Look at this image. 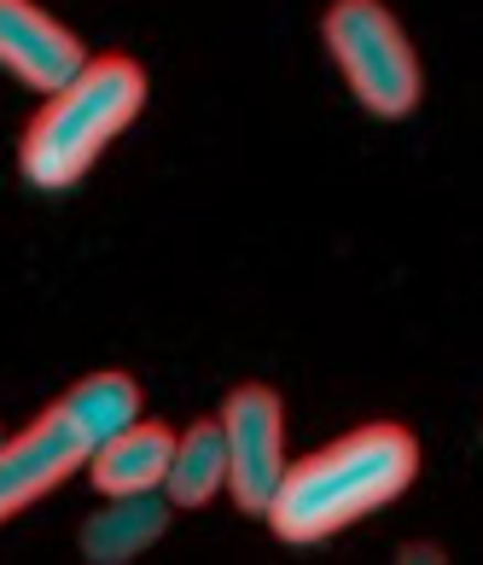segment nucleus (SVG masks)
<instances>
[{
  "mask_svg": "<svg viewBox=\"0 0 483 565\" xmlns=\"http://www.w3.org/2000/svg\"><path fill=\"white\" fill-rule=\"evenodd\" d=\"M88 65V47L35 0H0V71H12L24 88L53 94Z\"/></svg>",
  "mask_w": 483,
  "mask_h": 565,
  "instance_id": "obj_6",
  "label": "nucleus"
},
{
  "mask_svg": "<svg viewBox=\"0 0 483 565\" xmlns=\"http://www.w3.org/2000/svg\"><path fill=\"white\" fill-rule=\"evenodd\" d=\"M170 531V495L163 490H135V495H105V508L88 513L82 525V559L94 565H122L146 554Z\"/></svg>",
  "mask_w": 483,
  "mask_h": 565,
  "instance_id": "obj_8",
  "label": "nucleus"
},
{
  "mask_svg": "<svg viewBox=\"0 0 483 565\" xmlns=\"http://www.w3.org/2000/svg\"><path fill=\"white\" fill-rule=\"evenodd\" d=\"M227 490V437L222 420H193L186 431H175V455H170V478L163 495L170 508H204Z\"/></svg>",
  "mask_w": 483,
  "mask_h": 565,
  "instance_id": "obj_9",
  "label": "nucleus"
},
{
  "mask_svg": "<svg viewBox=\"0 0 483 565\" xmlns=\"http://www.w3.org/2000/svg\"><path fill=\"white\" fill-rule=\"evenodd\" d=\"M88 455H94V437L76 420V408L65 396H58L41 420L12 431L7 444H0V525H7L12 513H24L30 501H41L47 490H58L76 467H88Z\"/></svg>",
  "mask_w": 483,
  "mask_h": 565,
  "instance_id": "obj_5",
  "label": "nucleus"
},
{
  "mask_svg": "<svg viewBox=\"0 0 483 565\" xmlns=\"http://www.w3.org/2000/svg\"><path fill=\"white\" fill-rule=\"evenodd\" d=\"M146 106V71L129 53H88L65 88H53L41 99V111L24 122L18 140V170L41 193H65L99 163V152L111 146Z\"/></svg>",
  "mask_w": 483,
  "mask_h": 565,
  "instance_id": "obj_2",
  "label": "nucleus"
},
{
  "mask_svg": "<svg viewBox=\"0 0 483 565\" xmlns=\"http://www.w3.org/2000/svg\"><path fill=\"white\" fill-rule=\"evenodd\" d=\"M170 455H175V431L158 420H129L111 431L105 444L88 455V478L99 495H135V490H163L170 478Z\"/></svg>",
  "mask_w": 483,
  "mask_h": 565,
  "instance_id": "obj_7",
  "label": "nucleus"
},
{
  "mask_svg": "<svg viewBox=\"0 0 483 565\" xmlns=\"http://www.w3.org/2000/svg\"><path fill=\"white\" fill-rule=\"evenodd\" d=\"M0 444H7V431H0Z\"/></svg>",
  "mask_w": 483,
  "mask_h": 565,
  "instance_id": "obj_10",
  "label": "nucleus"
},
{
  "mask_svg": "<svg viewBox=\"0 0 483 565\" xmlns=\"http://www.w3.org/2000/svg\"><path fill=\"white\" fill-rule=\"evenodd\" d=\"M222 437H227V495L239 501V513H268L280 478L291 467L286 455V403L268 385H239L222 403Z\"/></svg>",
  "mask_w": 483,
  "mask_h": 565,
  "instance_id": "obj_4",
  "label": "nucleus"
},
{
  "mask_svg": "<svg viewBox=\"0 0 483 565\" xmlns=\"http://www.w3.org/2000/svg\"><path fill=\"white\" fill-rule=\"evenodd\" d=\"M321 35L339 58L350 94L373 117H408L419 106V58L385 0H332Z\"/></svg>",
  "mask_w": 483,
  "mask_h": 565,
  "instance_id": "obj_3",
  "label": "nucleus"
},
{
  "mask_svg": "<svg viewBox=\"0 0 483 565\" xmlns=\"http://www.w3.org/2000/svg\"><path fill=\"white\" fill-rule=\"evenodd\" d=\"M419 472L414 431L373 420L362 431H344L339 444L291 460L275 501H268V525L280 542H326L355 519L390 508Z\"/></svg>",
  "mask_w": 483,
  "mask_h": 565,
  "instance_id": "obj_1",
  "label": "nucleus"
}]
</instances>
